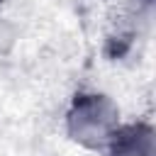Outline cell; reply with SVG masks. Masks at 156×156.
Wrapping results in <instances>:
<instances>
[{
    "label": "cell",
    "mask_w": 156,
    "mask_h": 156,
    "mask_svg": "<svg viewBox=\"0 0 156 156\" xmlns=\"http://www.w3.org/2000/svg\"><path fill=\"white\" fill-rule=\"evenodd\" d=\"M68 122L71 134L78 141L88 146H102L115 132L117 110L102 95H83L80 100H76Z\"/></svg>",
    "instance_id": "obj_1"
},
{
    "label": "cell",
    "mask_w": 156,
    "mask_h": 156,
    "mask_svg": "<svg viewBox=\"0 0 156 156\" xmlns=\"http://www.w3.org/2000/svg\"><path fill=\"white\" fill-rule=\"evenodd\" d=\"M112 156H154V132L146 124H134L112 132Z\"/></svg>",
    "instance_id": "obj_2"
}]
</instances>
